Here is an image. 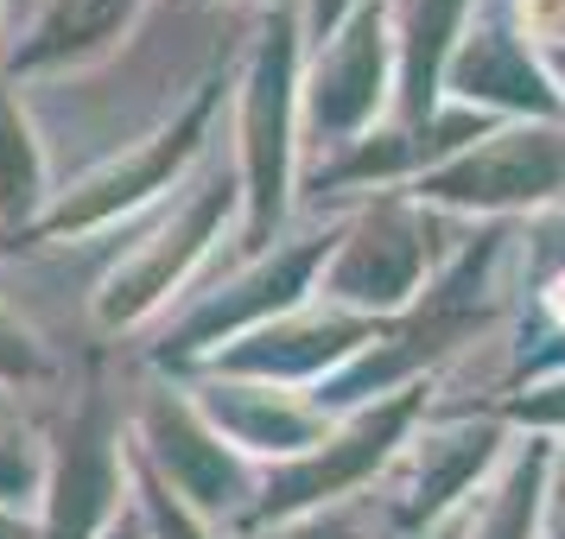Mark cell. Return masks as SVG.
Returning <instances> with one entry per match:
<instances>
[{
  "label": "cell",
  "instance_id": "cell-1",
  "mask_svg": "<svg viewBox=\"0 0 565 539\" xmlns=\"http://www.w3.org/2000/svg\"><path fill=\"white\" fill-rule=\"evenodd\" d=\"M565 191V133L559 128H514L483 147L458 153L445 172L419 184L433 204H477V209H514L546 204Z\"/></svg>",
  "mask_w": 565,
  "mask_h": 539
},
{
  "label": "cell",
  "instance_id": "cell-2",
  "mask_svg": "<svg viewBox=\"0 0 565 539\" xmlns=\"http://www.w3.org/2000/svg\"><path fill=\"white\" fill-rule=\"evenodd\" d=\"M292 45L286 26L267 32V45L255 57V77H248V121H242V179H248V229H267L280 216L286 197V165H292Z\"/></svg>",
  "mask_w": 565,
  "mask_h": 539
},
{
  "label": "cell",
  "instance_id": "cell-3",
  "mask_svg": "<svg viewBox=\"0 0 565 539\" xmlns=\"http://www.w3.org/2000/svg\"><path fill=\"white\" fill-rule=\"evenodd\" d=\"M223 209H230V184L210 179L191 204L179 209V223L172 229H159L140 255L108 280L103 292V324H128V317H140L147 305H159L166 292H172V280H179L191 260L204 255V241L216 235V223H223Z\"/></svg>",
  "mask_w": 565,
  "mask_h": 539
},
{
  "label": "cell",
  "instance_id": "cell-4",
  "mask_svg": "<svg viewBox=\"0 0 565 539\" xmlns=\"http://www.w3.org/2000/svg\"><path fill=\"white\" fill-rule=\"evenodd\" d=\"M204 121H210V103H198V108L179 121V128H166L159 140H147L140 153L115 159L108 172H96V179L77 191V197H64V209L52 216V235L89 229V223H108L115 209H134L140 197H153L159 184H166V179L184 165V159L198 153V133H204Z\"/></svg>",
  "mask_w": 565,
  "mask_h": 539
},
{
  "label": "cell",
  "instance_id": "cell-5",
  "mask_svg": "<svg viewBox=\"0 0 565 539\" xmlns=\"http://www.w3.org/2000/svg\"><path fill=\"white\" fill-rule=\"evenodd\" d=\"M419 229H413L407 216H369L350 241H343V255L331 267V292L337 299H350V305H394V299H407L413 280H419Z\"/></svg>",
  "mask_w": 565,
  "mask_h": 539
},
{
  "label": "cell",
  "instance_id": "cell-6",
  "mask_svg": "<svg viewBox=\"0 0 565 539\" xmlns=\"http://www.w3.org/2000/svg\"><path fill=\"white\" fill-rule=\"evenodd\" d=\"M382 20L362 13L356 32L318 64L311 83V128L318 133H356L375 108H382Z\"/></svg>",
  "mask_w": 565,
  "mask_h": 539
},
{
  "label": "cell",
  "instance_id": "cell-7",
  "mask_svg": "<svg viewBox=\"0 0 565 539\" xmlns=\"http://www.w3.org/2000/svg\"><path fill=\"white\" fill-rule=\"evenodd\" d=\"M407 407H413V400H401V407H387V412H369V419H362V425H350L337 444L292 457V470H286L280 483L267 488V514L306 508V502H324V495H343V483H356L362 470H369V463L387 451V438L401 432Z\"/></svg>",
  "mask_w": 565,
  "mask_h": 539
},
{
  "label": "cell",
  "instance_id": "cell-8",
  "mask_svg": "<svg viewBox=\"0 0 565 539\" xmlns=\"http://www.w3.org/2000/svg\"><path fill=\"white\" fill-rule=\"evenodd\" d=\"M210 432L248 444V451H280V457H306L318 438V412H306L299 400H286L274 387H210Z\"/></svg>",
  "mask_w": 565,
  "mask_h": 539
},
{
  "label": "cell",
  "instance_id": "cell-9",
  "mask_svg": "<svg viewBox=\"0 0 565 539\" xmlns=\"http://www.w3.org/2000/svg\"><path fill=\"white\" fill-rule=\"evenodd\" d=\"M147 438H153L159 463H166V476L184 488V495H198V502H235V463L223 451V438L210 432L198 412L172 407V400H153L147 407Z\"/></svg>",
  "mask_w": 565,
  "mask_h": 539
},
{
  "label": "cell",
  "instance_id": "cell-10",
  "mask_svg": "<svg viewBox=\"0 0 565 539\" xmlns=\"http://www.w3.org/2000/svg\"><path fill=\"white\" fill-rule=\"evenodd\" d=\"M451 83H458V96H470V103L483 96V103H514V108L553 115V96H546L540 71L527 64V52H521L502 26L463 32V52H458V64H451Z\"/></svg>",
  "mask_w": 565,
  "mask_h": 539
},
{
  "label": "cell",
  "instance_id": "cell-11",
  "mask_svg": "<svg viewBox=\"0 0 565 539\" xmlns=\"http://www.w3.org/2000/svg\"><path fill=\"white\" fill-rule=\"evenodd\" d=\"M140 0H52L45 20L32 26V39L20 45V64H64V57L103 52L115 32L128 26V13Z\"/></svg>",
  "mask_w": 565,
  "mask_h": 539
},
{
  "label": "cell",
  "instance_id": "cell-12",
  "mask_svg": "<svg viewBox=\"0 0 565 539\" xmlns=\"http://www.w3.org/2000/svg\"><path fill=\"white\" fill-rule=\"evenodd\" d=\"M324 255H331V241H324V235L299 241V248H292V255H280L274 267H267V273H260V280L235 285V299H216V305H210L204 317H198V324H191V336L204 343V336H216V331H230V324H242L248 311H267V305L280 311L286 299H299V292H306L311 267H318Z\"/></svg>",
  "mask_w": 565,
  "mask_h": 539
},
{
  "label": "cell",
  "instance_id": "cell-13",
  "mask_svg": "<svg viewBox=\"0 0 565 539\" xmlns=\"http://www.w3.org/2000/svg\"><path fill=\"white\" fill-rule=\"evenodd\" d=\"M483 457H489V432H438V438H419V451H413L407 514H413V520L438 514L463 483H470V476H477V463H483Z\"/></svg>",
  "mask_w": 565,
  "mask_h": 539
},
{
  "label": "cell",
  "instance_id": "cell-14",
  "mask_svg": "<svg viewBox=\"0 0 565 539\" xmlns=\"http://www.w3.org/2000/svg\"><path fill=\"white\" fill-rule=\"evenodd\" d=\"M463 0H401V89H407V115L433 103V77H438V57L451 45V26H458Z\"/></svg>",
  "mask_w": 565,
  "mask_h": 539
},
{
  "label": "cell",
  "instance_id": "cell-15",
  "mask_svg": "<svg viewBox=\"0 0 565 539\" xmlns=\"http://www.w3.org/2000/svg\"><path fill=\"white\" fill-rule=\"evenodd\" d=\"M32 197H39V147H32L13 96L0 89V216H26Z\"/></svg>",
  "mask_w": 565,
  "mask_h": 539
},
{
  "label": "cell",
  "instance_id": "cell-16",
  "mask_svg": "<svg viewBox=\"0 0 565 539\" xmlns=\"http://www.w3.org/2000/svg\"><path fill=\"white\" fill-rule=\"evenodd\" d=\"M514 13H521V32L540 39L546 52L565 45V0H514Z\"/></svg>",
  "mask_w": 565,
  "mask_h": 539
},
{
  "label": "cell",
  "instance_id": "cell-17",
  "mask_svg": "<svg viewBox=\"0 0 565 539\" xmlns=\"http://www.w3.org/2000/svg\"><path fill=\"white\" fill-rule=\"evenodd\" d=\"M39 368V349H32V336L13 324V317H0V375H32Z\"/></svg>",
  "mask_w": 565,
  "mask_h": 539
},
{
  "label": "cell",
  "instance_id": "cell-18",
  "mask_svg": "<svg viewBox=\"0 0 565 539\" xmlns=\"http://www.w3.org/2000/svg\"><path fill=\"white\" fill-rule=\"evenodd\" d=\"M546 508H553V539H565V457H559V483H553V502Z\"/></svg>",
  "mask_w": 565,
  "mask_h": 539
},
{
  "label": "cell",
  "instance_id": "cell-19",
  "mask_svg": "<svg viewBox=\"0 0 565 539\" xmlns=\"http://www.w3.org/2000/svg\"><path fill=\"white\" fill-rule=\"evenodd\" d=\"M0 539H32V533H26V520H20V514L0 508Z\"/></svg>",
  "mask_w": 565,
  "mask_h": 539
},
{
  "label": "cell",
  "instance_id": "cell-20",
  "mask_svg": "<svg viewBox=\"0 0 565 539\" xmlns=\"http://www.w3.org/2000/svg\"><path fill=\"white\" fill-rule=\"evenodd\" d=\"M553 311L565 317V273H559V285H553Z\"/></svg>",
  "mask_w": 565,
  "mask_h": 539
},
{
  "label": "cell",
  "instance_id": "cell-21",
  "mask_svg": "<svg viewBox=\"0 0 565 539\" xmlns=\"http://www.w3.org/2000/svg\"><path fill=\"white\" fill-rule=\"evenodd\" d=\"M337 13H343V0H324V20H337Z\"/></svg>",
  "mask_w": 565,
  "mask_h": 539
}]
</instances>
